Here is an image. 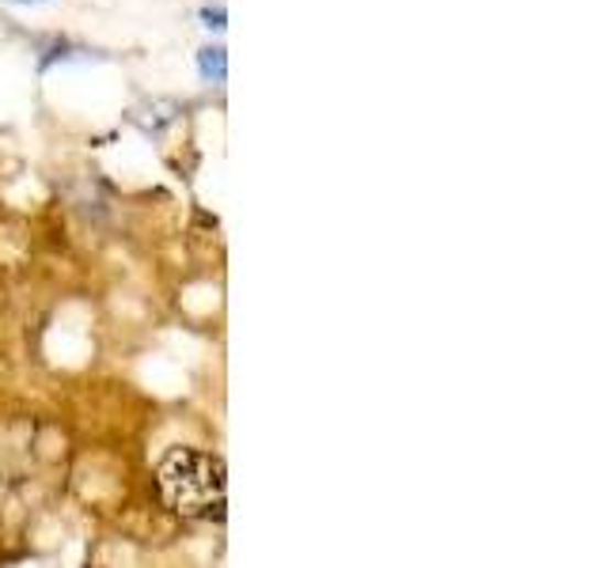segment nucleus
<instances>
[{
	"label": "nucleus",
	"mask_w": 607,
	"mask_h": 568,
	"mask_svg": "<svg viewBox=\"0 0 607 568\" xmlns=\"http://www.w3.org/2000/svg\"><path fill=\"white\" fill-rule=\"evenodd\" d=\"M202 20H205V28H209V31H225V28H228L225 4H205V8H202Z\"/></svg>",
	"instance_id": "3"
},
{
	"label": "nucleus",
	"mask_w": 607,
	"mask_h": 568,
	"mask_svg": "<svg viewBox=\"0 0 607 568\" xmlns=\"http://www.w3.org/2000/svg\"><path fill=\"white\" fill-rule=\"evenodd\" d=\"M12 4H39V0H12Z\"/></svg>",
	"instance_id": "4"
},
{
	"label": "nucleus",
	"mask_w": 607,
	"mask_h": 568,
	"mask_svg": "<svg viewBox=\"0 0 607 568\" xmlns=\"http://www.w3.org/2000/svg\"><path fill=\"white\" fill-rule=\"evenodd\" d=\"M198 68H202V80L220 84V80L228 76V57H225V50H220V46H205L202 54H198Z\"/></svg>",
	"instance_id": "2"
},
{
	"label": "nucleus",
	"mask_w": 607,
	"mask_h": 568,
	"mask_svg": "<svg viewBox=\"0 0 607 568\" xmlns=\"http://www.w3.org/2000/svg\"><path fill=\"white\" fill-rule=\"evenodd\" d=\"M160 489L167 504L194 520H220L225 515V467L213 455L175 451L160 467Z\"/></svg>",
	"instance_id": "1"
}]
</instances>
